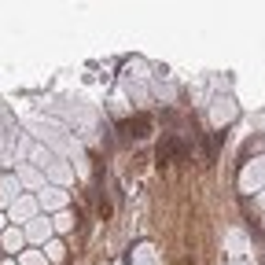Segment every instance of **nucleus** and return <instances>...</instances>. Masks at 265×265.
Wrapping results in <instances>:
<instances>
[{
    "mask_svg": "<svg viewBox=\"0 0 265 265\" xmlns=\"http://www.w3.org/2000/svg\"><path fill=\"white\" fill-rule=\"evenodd\" d=\"M184 155V140L177 136V132H166V136L159 140V147H155V159H159V166H166V162L181 159Z\"/></svg>",
    "mask_w": 265,
    "mask_h": 265,
    "instance_id": "nucleus-1",
    "label": "nucleus"
},
{
    "mask_svg": "<svg viewBox=\"0 0 265 265\" xmlns=\"http://www.w3.org/2000/svg\"><path fill=\"white\" fill-rule=\"evenodd\" d=\"M122 136H126V140L151 136V114H132V118H126V122H122Z\"/></svg>",
    "mask_w": 265,
    "mask_h": 265,
    "instance_id": "nucleus-2",
    "label": "nucleus"
}]
</instances>
